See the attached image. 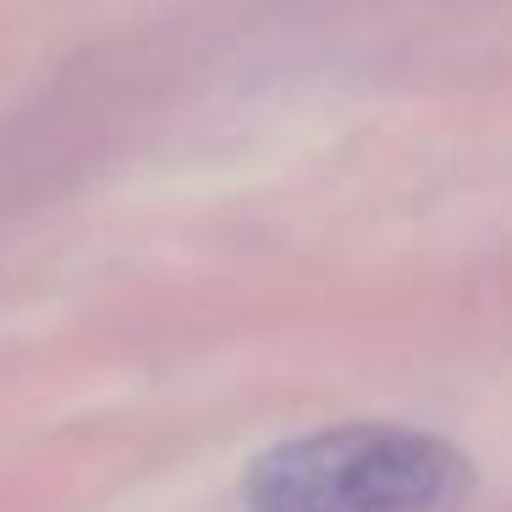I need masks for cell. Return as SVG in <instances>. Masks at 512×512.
Wrapping results in <instances>:
<instances>
[{"label":"cell","mask_w":512,"mask_h":512,"mask_svg":"<svg viewBox=\"0 0 512 512\" xmlns=\"http://www.w3.org/2000/svg\"><path fill=\"white\" fill-rule=\"evenodd\" d=\"M474 468L452 441L402 424H336L276 441L243 474L248 512H452Z\"/></svg>","instance_id":"6da1fadb"}]
</instances>
